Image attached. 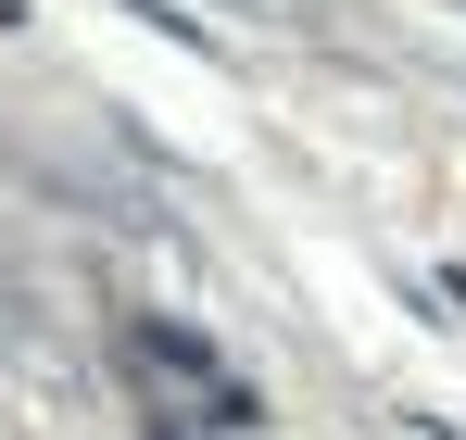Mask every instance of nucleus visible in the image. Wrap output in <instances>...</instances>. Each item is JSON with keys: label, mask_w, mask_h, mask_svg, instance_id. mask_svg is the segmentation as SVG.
Masks as SVG:
<instances>
[{"label": "nucleus", "mask_w": 466, "mask_h": 440, "mask_svg": "<svg viewBox=\"0 0 466 440\" xmlns=\"http://www.w3.org/2000/svg\"><path fill=\"white\" fill-rule=\"evenodd\" d=\"M139 377H152V390H177V403H202V428H228V440L265 428V415H252V390H239V377L215 365L189 327H139Z\"/></svg>", "instance_id": "1"}]
</instances>
